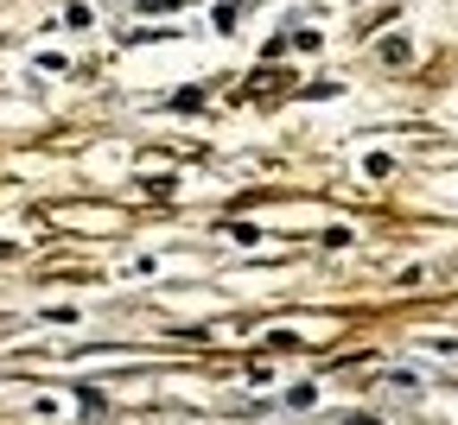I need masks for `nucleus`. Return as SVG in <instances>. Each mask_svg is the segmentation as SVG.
<instances>
[{"label":"nucleus","mask_w":458,"mask_h":425,"mask_svg":"<svg viewBox=\"0 0 458 425\" xmlns=\"http://www.w3.org/2000/svg\"><path fill=\"white\" fill-rule=\"evenodd\" d=\"M318 400V388L312 381H300V388H286V406H312Z\"/></svg>","instance_id":"f257e3e1"}]
</instances>
